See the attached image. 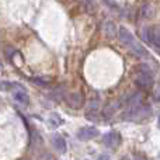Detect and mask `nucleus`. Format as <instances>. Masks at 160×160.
Listing matches in <instances>:
<instances>
[{
    "label": "nucleus",
    "instance_id": "1a4fd4ad",
    "mask_svg": "<svg viewBox=\"0 0 160 160\" xmlns=\"http://www.w3.org/2000/svg\"><path fill=\"white\" fill-rule=\"evenodd\" d=\"M141 102H142V94L139 93V91H135V93H133L131 97H128L127 105H128V108L138 107V105H141Z\"/></svg>",
    "mask_w": 160,
    "mask_h": 160
},
{
    "label": "nucleus",
    "instance_id": "423d86ee",
    "mask_svg": "<svg viewBox=\"0 0 160 160\" xmlns=\"http://www.w3.org/2000/svg\"><path fill=\"white\" fill-rule=\"evenodd\" d=\"M98 135V129L96 127H84L78 132V138L80 141H90Z\"/></svg>",
    "mask_w": 160,
    "mask_h": 160
},
{
    "label": "nucleus",
    "instance_id": "f257e3e1",
    "mask_svg": "<svg viewBox=\"0 0 160 160\" xmlns=\"http://www.w3.org/2000/svg\"><path fill=\"white\" fill-rule=\"evenodd\" d=\"M118 37H119V41H121L127 48H129V51L133 53V55L139 56V58H141V56L143 58V56L148 55V52L143 48V45H142L141 42L133 37V34L129 30H127L125 27H119Z\"/></svg>",
    "mask_w": 160,
    "mask_h": 160
},
{
    "label": "nucleus",
    "instance_id": "2eb2a0df",
    "mask_svg": "<svg viewBox=\"0 0 160 160\" xmlns=\"http://www.w3.org/2000/svg\"><path fill=\"white\" fill-rule=\"evenodd\" d=\"M97 160H110V158H108L107 155H101V156H100V158L97 159Z\"/></svg>",
    "mask_w": 160,
    "mask_h": 160
},
{
    "label": "nucleus",
    "instance_id": "0eeeda50",
    "mask_svg": "<svg viewBox=\"0 0 160 160\" xmlns=\"http://www.w3.org/2000/svg\"><path fill=\"white\" fill-rule=\"evenodd\" d=\"M102 32L108 37V38H115L118 34V28L112 21H104L102 22Z\"/></svg>",
    "mask_w": 160,
    "mask_h": 160
},
{
    "label": "nucleus",
    "instance_id": "ddd939ff",
    "mask_svg": "<svg viewBox=\"0 0 160 160\" xmlns=\"http://www.w3.org/2000/svg\"><path fill=\"white\" fill-rule=\"evenodd\" d=\"M97 107H98V101H96V100H93V101H90V104H88L87 107V112H96L97 111Z\"/></svg>",
    "mask_w": 160,
    "mask_h": 160
},
{
    "label": "nucleus",
    "instance_id": "20e7f679",
    "mask_svg": "<svg viewBox=\"0 0 160 160\" xmlns=\"http://www.w3.org/2000/svg\"><path fill=\"white\" fill-rule=\"evenodd\" d=\"M11 94H13V98L16 100L20 104H28L30 98H28V93L21 84H13L11 87Z\"/></svg>",
    "mask_w": 160,
    "mask_h": 160
},
{
    "label": "nucleus",
    "instance_id": "9b49d317",
    "mask_svg": "<svg viewBox=\"0 0 160 160\" xmlns=\"http://www.w3.org/2000/svg\"><path fill=\"white\" fill-rule=\"evenodd\" d=\"M48 121H49V124L52 125V127H55V128L61 127V125L63 124V119H62V117L59 115V114H56V112H51Z\"/></svg>",
    "mask_w": 160,
    "mask_h": 160
},
{
    "label": "nucleus",
    "instance_id": "39448f33",
    "mask_svg": "<svg viewBox=\"0 0 160 160\" xmlns=\"http://www.w3.org/2000/svg\"><path fill=\"white\" fill-rule=\"evenodd\" d=\"M102 143L107 148H115L121 143V135L117 131H111V132L105 133L102 136Z\"/></svg>",
    "mask_w": 160,
    "mask_h": 160
},
{
    "label": "nucleus",
    "instance_id": "6e6552de",
    "mask_svg": "<svg viewBox=\"0 0 160 160\" xmlns=\"http://www.w3.org/2000/svg\"><path fill=\"white\" fill-rule=\"evenodd\" d=\"M52 143H53V148H55L59 153H62V155H63V153H66L68 146H66V141H65L63 136H61V135L53 136Z\"/></svg>",
    "mask_w": 160,
    "mask_h": 160
},
{
    "label": "nucleus",
    "instance_id": "f8f14e48",
    "mask_svg": "<svg viewBox=\"0 0 160 160\" xmlns=\"http://www.w3.org/2000/svg\"><path fill=\"white\" fill-rule=\"evenodd\" d=\"M153 13H155V8H153V6L150 4V3L143 4V7H142V16H143L145 18H152Z\"/></svg>",
    "mask_w": 160,
    "mask_h": 160
},
{
    "label": "nucleus",
    "instance_id": "f3484780",
    "mask_svg": "<svg viewBox=\"0 0 160 160\" xmlns=\"http://www.w3.org/2000/svg\"><path fill=\"white\" fill-rule=\"evenodd\" d=\"M135 160H141V159H139V158H136V159H135Z\"/></svg>",
    "mask_w": 160,
    "mask_h": 160
},
{
    "label": "nucleus",
    "instance_id": "a211bd4d",
    "mask_svg": "<svg viewBox=\"0 0 160 160\" xmlns=\"http://www.w3.org/2000/svg\"><path fill=\"white\" fill-rule=\"evenodd\" d=\"M122 160H128V159H122Z\"/></svg>",
    "mask_w": 160,
    "mask_h": 160
},
{
    "label": "nucleus",
    "instance_id": "dca6fc26",
    "mask_svg": "<svg viewBox=\"0 0 160 160\" xmlns=\"http://www.w3.org/2000/svg\"><path fill=\"white\" fill-rule=\"evenodd\" d=\"M159 128H160V118H159Z\"/></svg>",
    "mask_w": 160,
    "mask_h": 160
},
{
    "label": "nucleus",
    "instance_id": "4468645a",
    "mask_svg": "<svg viewBox=\"0 0 160 160\" xmlns=\"http://www.w3.org/2000/svg\"><path fill=\"white\" fill-rule=\"evenodd\" d=\"M38 160H55V159L52 158V155H51V153H44V155H42Z\"/></svg>",
    "mask_w": 160,
    "mask_h": 160
},
{
    "label": "nucleus",
    "instance_id": "7ed1b4c3",
    "mask_svg": "<svg viewBox=\"0 0 160 160\" xmlns=\"http://www.w3.org/2000/svg\"><path fill=\"white\" fill-rule=\"evenodd\" d=\"M145 38L148 42L155 45L156 48H160V25H153L145 30Z\"/></svg>",
    "mask_w": 160,
    "mask_h": 160
},
{
    "label": "nucleus",
    "instance_id": "9d476101",
    "mask_svg": "<svg viewBox=\"0 0 160 160\" xmlns=\"http://www.w3.org/2000/svg\"><path fill=\"white\" fill-rule=\"evenodd\" d=\"M68 102H69V105H72V107H75V108L82 107V104H83V97H82V94H80V93L70 94V96L68 97Z\"/></svg>",
    "mask_w": 160,
    "mask_h": 160
},
{
    "label": "nucleus",
    "instance_id": "f03ea898",
    "mask_svg": "<svg viewBox=\"0 0 160 160\" xmlns=\"http://www.w3.org/2000/svg\"><path fill=\"white\" fill-rule=\"evenodd\" d=\"M135 82H136V84H138L141 88H145V90L150 88V86H152V83H153L152 70H150L146 65H142V66H141V72L138 73Z\"/></svg>",
    "mask_w": 160,
    "mask_h": 160
}]
</instances>
